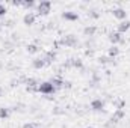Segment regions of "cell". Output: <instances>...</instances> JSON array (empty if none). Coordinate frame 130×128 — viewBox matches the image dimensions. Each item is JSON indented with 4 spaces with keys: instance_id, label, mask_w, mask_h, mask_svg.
<instances>
[{
    "instance_id": "obj_1",
    "label": "cell",
    "mask_w": 130,
    "mask_h": 128,
    "mask_svg": "<svg viewBox=\"0 0 130 128\" xmlns=\"http://www.w3.org/2000/svg\"><path fill=\"white\" fill-rule=\"evenodd\" d=\"M56 89L53 88V84L50 83V81H42V83H39L38 84V92H41V94H44V95H50V94H53Z\"/></svg>"
},
{
    "instance_id": "obj_2",
    "label": "cell",
    "mask_w": 130,
    "mask_h": 128,
    "mask_svg": "<svg viewBox=\"0 0 130 128\" xmlns=\"http://www.w3.org/2000/svg\"><path fill=\"white\" fill-rule=\"evenodd\" d=\"M61 44L62 45H67V47H76L77 45V38L74 35H65L61 39Z\"/></svg>"
},
{
    "instance_id": "obj_3",
    "label": "cell",
    "mask_w": 130,
    "mask_h": 128,
    "mask_svg": "<svg viewBox=\"0 0 130 128\" xmlns=\"http://www.w3.org/2000/svg\"><path fill=\"white\" fill-rule=\"evenodd\" d=\"M50 9H52V3L50 2H41L39 5H38V14L39 15H47L48 12H50Z\"/></svg>"
},
{
    "instance_id": "obj_4",
    "label": "cell",
    "mask_w": 130,
    "mask_h": 128,
    "mask_svg": "<svg viewBox=\"0 0 130 128\" xmlns=\"http://www.w3.org/2000/svg\"><path fill=\"white\" fill-rule=\"evenodd\" d=\"M24 84H26L27 92H35V91H38V84L39 83L35 78H24Z\"/></svg>"
},
{
    "instance_id": "obj_5",
    "label": "cell",
    "mask_w": 130,
    "mask_h": 128,
    "mask_svg": "<svg viewBox=\"0 0 130 128\" xmlns=\"http://www.w3.org/2000/svg\"><path fill=\"white\" fill-rule=\"evenodd\" d=\"M124 116H126V112H124V109H117V110L113 112V115H112L110 121H112V124H115V122H120V121H121Z\"/></svg>"
},
{
    "instance_id": "obj_6",
    "label": "cell",
    "mask_w": 130,
    "mask_h": 128,
    "mask_svg": "<svg viewBox=\"0 0 130 128\" xmlns=\"http://www.w3.org/2000/svg\"><path fill=\"white\" fill-rule=\"evenodd\" d=\"M91 109H92L94 112H101V110L104 109V101L100 99V98L92 99V101H91Z\"/></svg>"
},
{
    "instance_id": "obj_7",
    "label": "cell",
    "mask_w": 130,
    "mask_h": 128,
    "mask_svg": "<svg viewBox=\"0 0 130 128\" xmlns=\"http://www.w3.org/2000/svg\"><path fill=\"white\" fill-rule=\"evenodd\" d=\"M44 62H45V66L47 65H52L55 60H56V51L55 50H50V51H47L45 54H44Z\"/></svg>"
},
{
    "instance_id": "obj_8",
    "label": "cell",
    "mask_w": 130,
    "mask_h": 128,
    "mask_svg": "<svg viewBox=\"0 0 130 128\" xmlns=\"http://www.w3.org/2000/svg\"><path fill=\"white\" fill-rule=\"evenodd\" d=\"M109 41L112 42V45H117V44H120V42H123V35L118 32H110L109 33Z\"/></svg>"
},
{
    "instance_id": "obj_9",
    "label": "cell",
    "mask_w": 130,
    "mask_h": 128,
    "mask_svg": "<svg viewBox=\"0 0 130 128\" xmlns=\"http://www.w3.org/2000/svg\"><path fill=\"white\" fill-rule=\"evenodd\" d=\"M62 18L68 20V21H77L79 20V14L73 12V11H65V12H62Z\"/></svg>"
},
{
    "instance_id": "obj_10",
    "label": "cell",
    "mask_w": 130,
    "mask_h": 128,
    "mask_svg": "<svg viewBox=\"0 0 130 128\" xmlns=\"http://www.w3.org/2000/svg\"><path fill=\"white\" fill-rule=\"evenodd\" d=\"M112 14H113L115 18H118V20H121V21H124L126 17H127V12H126L123 8H115V9L112 11Z\"/></svg>"
},
{
    "instance_id": "obj_11",
    "label": "cell",
    "mask_w": 130,
    "mask_h": 128,
    "mask_svg": "<svg viewBox=\"0 0 130 128\" xmlns=\"http://www.w3.org/2000/svg\"><path fill=\"white\" fill-rule=\"evenodd\" d=\"M130 29V21L129 20H124V21H121L120 24H118V33H126L127 30Z\"/></svg>"
},
{
    "instance_id": "obj_12",
    "label": "cell",
    "mask_w": 130,
    "mask_h": 128,
    "mask_svg": "<svg viewBox=\"0 0 130 128\" xmlns=\"http://www.w3.org/2000/svg\"><path fill=\"white\" fill-rule=\"evenodd\" d=\"M50 83L53 84L55 89H61V88H64V80H62L61 77H52Z\"/></svg>"
},
{
    "instance_id": "obj_13",
    "label": "cell",
    "mask_w": 130,
    "mask_h": 128,
    "mask_svg": "<svg viewBox=\"0 0 130 128\" xmlns=\"http://www.w3.org/2000/svg\"><path fill=\"white\" fill-rule=\"evenodd\" d=\"M23 23H24L26 26H32L33 23H35V14H32V12H27V14L23 17Z\"/></svg>"
},
{
    "instance_id": "obj_14",
    "label": "cell",
    "mask_w": 130,
    "mask_h": 128,
    "mask_svg": "<svg viewBox=\"0 0 130 128\" xmlns=\"http://www.w3.org/2000/svg\"><path fill=\"white\" fill-rule=\"evenodd\" d=\"M95 32H97V27H95V26H86V27L83 29L85 36H94Z\"/></svg>"
},
{
    "instance_id": "obj_15",
    "label": "cell",
    "mask_w": 130,
    "mask_h": 128,
    "mask_svg": "<svg viewBox=\"0 0 130 128\" xmlns=\"http://www.w3.org/2000/svg\"><path fill=\"white\" fill-rule=\"evenodd\" d=\"M32 65H33V68L35 69H41V68H44L45 66V62H44V59L42 57H38V59H35L32 62Z\"/></svg>"
},
{
    "instance_id": "obj_16",
    "label": "cell",
    "mask_w": 130,
    "mask_h": 128,
    "mask_svg": "<svg viewBox=\"0 0 130 128\" xmlns=\"http://www.w3.org/2000/svg\"><path fill=\"white\" fill-rule=\"evenodd\" d=\"M107 54H109V57H112V59H115L118 54H120V48L117 47V45H112L110 48H109V51H107Z\"/></svg>"
},
{
    "instance_id": "obj_17",
    "label": "cell",
    "mask_w": 130,
    "mask_h": 128,
    "mask_svg": "<svg viewBox=\"0 0 130 128\" xmlns=\"http://www.w3.org/2000/svg\"><path fill=\"white\" fill-rule=\"evenodd\" d=\"M9 116H11V109L2 107V109H0V119H8Z\"/></svg>"
},
{
    "instance_id": "obj_18",
    "label": "cell",
    "mask_w": 130,
    "mask_h": 128,
    "mask_svg": "<svg viewBox=\"0 0 130 128\" xmlns=\"http://www.w3.org/2000/svg\"><path fill=\"white\" fill-rule=\"evenodd\" d=\"M71 66L77 69H83V62L80 59H71Z\"/></svg>"
},
{
    "instance_id": "obj_19",
    "label": "cell",
    "mask_w": 130,
    "mask_h": 128,
    "mask_svg": "<svg viewBox=\"0 0 130 128\" xmlns=\"http://www.w3.org/2000/svg\"><path fill=\"white\" fill-rule=\"evenodd\" d=\"M26 50H27V53L35 54V53H38V51H39V47H38V45H35V44H29V45L26 47Z\"/></svg>"
},
{
    "instance_id": "obj_20",
    "label": "cell",
    "mask_w": 130,
    "mask_h": 128,
    "mask_svg": "<svg viewBox=\"0 0 130 128\" xmlns=\"http://www.w3.org/2000/svg\"><path fill=\"white\" fill-rule=\"evenodd\" d=\"M98 60H100V63L106 65V63H110V62L113 63V60H115V59H112V57H109V56H107V57H106V56H103V57H100Z\"/></svg>"
},
{
    "instance_id": "obj_21",
    "label": "cell",
    "mask_w": 130,
    "mask_h": 128,
    "mask_svg": "<svg viewBox=\"0 0 130 128\" xmlns=\"http://www.w3.org/2000/svg\"><path fill=\"white\" fill-rule=\"evenodd\" d=\"M115 109H124V105H126V101L124 99H115Z\"/></svg>"
},
{
    "instance_id": "obj_22",
    "label": "cell",
    "mask_w": 130,
    "mask_h": 128,
    "mask_svg": "<svg viewBox=\"0 0 130 128\" xmlns=\"http://www.w3.org/2000/svg\"><path fill=\"white\" fill-rule=\"evenodd\" d=\"M21 6H24V8L29 9V8H33V6H35V2H32V0H29V2H23Z\"/></svg>"
},
{
    "instance_id": "obj_23",
    "label": "cell",
    "mask_w": 130,
    "mask_h": 128,
    "mask_svg": "<svg viewBox=\"0 0 130 128\" xmlns=\"http://www.w3.org/2000/svg\"><path fill=\"white\" fill-rule=\"evenodd\" d=\"M88 15H89L91 18H98V17H100V14H98L97 11H89V12H88Z\"/></svg>"
},
{
    "instance_id": "obj_24",
    "label": "cell",
    "mask_w": 130,
    "mask_h": 128,
    "mask_svg": "<svg viewBox=\"0 0 130 128\" xmlns=\"http://www.w3.org/2000/svg\"><path fill=\"white\" fill-rule=\"evenodd\" d=\"M6 12H8V11H6V8H5V6H3L2 3H0V17H3V15H6Z\"/></svg>"
},
{
    "instance_id": "obj_25",
    "label": "cell",
    "mask_w": 130,
    "mask_h": 128,
    "mask_svg": "<svg viewBox=\"0 0 130 128\" xmlns=\"http://www.w3.org/2000/svg\"><path fill=\"white\" fill-rule=\"evenodd\" d=\"M23 128H36V127H35L33 124H30V122H27V124H24V125H23Z\"/></svg>"
},
{
    "instance_id": "obj_26",
    "label": "cell",
    "mask_w": 130,
    "mask_h": 128,
    "mask_svg": "<svg viewBox=\"0 0 130 128\" xmlns=\"http://www.w3.org/2000/svg\"><path fill=\"white\" fill-rule=\"evenodd\" d=\"M18 83H20L18 78H17V80H11V86H18Z\"/></svg>"
},
{
    "instance_id": "obj_27",
    "label": "cell",
    "mask_w": 130,
    "mask_h": 128,
    "mask_svg": "<svg viewBox=\"0 0 130 128\" xmlns=\"http://www.w3.org/2000/svg\"><path fill=\"white\" fill-rule=\"evenodd\" d=\"M53 112H55L56 115H61V113H62V110H61V107H55V110H53Z\"/></svg>"
},
{
    "instance_id": "obj_28",
    "label": "cell",
    "mask_w": 130,
    "mask_h": 128,
    "mask_svg": "<svg viewBox=\"0 0 130 128\" xmlns=\"http://www.w3.org/2000/svg\"><path fill=\"white\" fill-rule=\"evenodd\" d=\"M64 88L70 89V88H71V81H64Z\"/></svg>"
},
{
    "instance_id": "obj_29",
    "label": "cell",
    "mask_w": 130,
    "mask_h": 128,
    "mask_svg": "<svg viewBox=\"0 0 130 128\" xmlns=\"http://www.w3.org/2000/svg\"><path fill=\"white\" fill-rule=\"evenodd\" d=\"M3 95V89H2V86H0V96Z\"/></svg>"
},
{
    "instance_id": "obj_30",
    "label": "cell",
    "mask_w": 130,
    "mask_h": 128,
    "mask_svg": "<svg viewBox=\"0 0 130 128\" xmlns=\"http://www.w3.org/2000/svg\"><path fill=\"white\" fill-rule=\"evenodd\" d=\"M0 32H2V23H0Z\"/></svg>"
},
{
    "instance_id": "obj_31",
    "label": "cell",
    "mask_w": 130,
    "mask_h": 128,
    "mask_svg": "<svg viewBox=\"0 0 130 128\" xmlns=\"http://www.w3.org/2000/svg\"><path fill=\"white\" fill-rule=\"evenodd\" d=\"M86 128H94V127H86Z\"/></svg>"
}]
</instances>
